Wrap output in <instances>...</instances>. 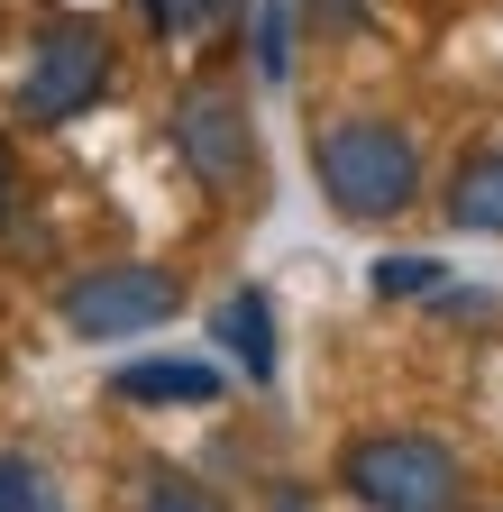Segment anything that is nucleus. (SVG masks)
<instances>
[{"label": "nucleus", "instance_id": "obj_14", "mask_svg": "<svg viewBox=\"0 0 503 512\" xmlns=\"http://www.w3.org/2000/svg\"><path fill=\"white\" fill-rule=\"evenodd\" d=\"M147 512H220V503H211V494H193V485H174V476H165V485H147Z\"/></svg>", "mask_w": 503, "mask_h": 512}, {"label": "nucleus", "instance_id": "obj_4", "mask_svg": "<svg viewBox=\"0 0 503 512\" xmlns=\"http://www.w3.org/2000/svg\"><path fill=\"white\" fill-rule=\"evenodd\" d=\"M174 147H183V165H193V183H211V192H257V119H247L238 92H220V83L183 92L174 101Z\"/></svg>", "mask_w": 503, "mask_h": 512}, {"label": "nucleus", "instance_id": "obj_12", "mask_svg": "<svg viewBox=\"0 0 503 512\" xmlns=\"http://www.w3.org/2000/svg\"><path fill=\"white\" fill-rule=\"evenodd\" d=\"M229 10H238V0H165V28L156 37H211Z\"/></svg>", "mask_w": 503, "mask_h": 512}, {"label": "nucleus", "instance_id": "obj_15", "mask_svg": "<svg viewBox=\"0 0 503 512\" xmlns=\"http://www.w3.org/2000/svg\"><path fill=\"white\" fill-rule=\"evenodd\" d=\"M0 229H10V147H0Z\"/></svg>", "mask_w": 503, "mask_h": 512}, {"label": "nucleus", "instance_id": "obj_1", "mask_svg": "<svg viewBox=\"0 0 503 512\" xmlns=\"http://www.w3.org/2000/svg\"><path fill=\"white\" fill-rule=\"evenodd\" d=\"M311 174H321L339 220H394L421 192V147L394 119H339V128L311 138Z\"/></svg>", "mask_w": 503, "mask_h": 512}, {"label": "nucleus", "instance_id": "obj_13", "mask_svg": "<svg viewBox=\"0 0 503 512\" xmlns=\"http://www.w3.org/2000/svg\"><path fill=\"white\" fill-rule=\"evenodd\" d=\"M302 10H311V28H321V37H357V28H366V0H302Z\"/></svg>", "mask_w": 503, "mask_h": 512}, {"label": "nucleus", "instance_id": "obj_16", "mask_svg": "<svg viewBox=\"0 0 503 512\" xmlns=\"http://www.w3.org/2000/svg\"><path fill=\"white\" fill-rule=\"evenodd\" d=\"M138 10H147V28H165V0H138Z\"/></svg>", "mask_w": 503, "mask_h": 512}, {"label": "nucleus", "instance_id": "obj_8", "mask_svg": "<svg viewBox=\"0 0 503 512\" xmlns=\"http://www.w3.org/2000/svg\"><path fill=\"white\" fill-rule=\"evenodd\" d=\"M449 220L503 238V147H476V156L458 165V183H449Z\"/></svg>", "mask_w": 503, "mask_h": 512}, {"label": "nucleus", "instance_id": "obj_10", "mask_svg": "<svg viewBox=\"0 0 503 512\" xmlns=\"http://www.w3.org/2000/svg\"><path fill=\"white\" fill-rule=\"evenodd\" d=\"M247 37H257V74L284 83L293 74V10H284V0H257V28H247Z\"/></svg>", "mask_w": 503, "mask_h": 512}, {"label": "nucleus", "instance_id": "obj_6", "mask_svg": "<svg viewBox=\"0 0 503 512\" xmlns=\"http://www.w3.org/2000/svg\"><path fill=\"white\" fill-rule=\"evenodd\" d=\"M110 403H147V412L220 403V366H202V357H138V366L110 375Z\"/></svg>", "mask_w": 503, "mask_h": 512}, {"label": "nucleus", "instance_id": "obj_11", "mask_svg": "<svg viewBox=\"0 0 503 512\" xmlns=\"http://www.w3.org/2000/svg\"><path fill=\"white\" fill-rule=\"evenodd\" d=\"M375 293H385V302H403V293H439V266H430V256H385V266H375Z\"/></svg>", "mask_w": 503, "mask_h": 512}, {"label": "nucleus", "instance_id": "obj_7", "mask_svg": "<svg viewBox=\"0 0 503 512\" xmlns=\"http://www.w3.org/2000/svg\"><path fill=\"white\" fill-rule=\"evenodd\" d=\"M211 330H220V348H229L247 375H257V384L275 375V302H266L257 284H238V293L211 311Z\"/></svg>", "mask_w": 503, "mask_h": 512}, {"label": "nucleus", "instance_id": "obj_3", "mask_svg": "<svg viewBox=\"0 0 503 512\" xmlns=\"http://www.w3.org/2000/svg\"><path fill=\"white\" fill-rule=\"evenodd\" d=\"M101 83H110V37L65 19V28L37 37L28 74H19V119L28 128H65V119H83L101 101Z\"/></svg>", "mask_w": 503, "mask_h": 512}, {"label": "nucleus", "instance_id": "obj_5", "mask_svg": "<svg viewBox=\"0 0 503 512\" xmlns=\"http://www.w3.org/2000/svg\"><path fill=\"white\" fill-rule=\"evenodd\" d=\"M183 302V284L165 266H101L83 284H65V330L74 339H138V330H165Z\"/></svg>", "mask_w": 503, "mask_h": 512}, {"label": "nucleus", "instance_id": "obj_2", "mask_svg": "<svg viewBox=\"0 0 503 512\" xmlns=\"http://www.w3.org/2000/svg\"><path fill=\"white\" fill-rule=\"evenodd\" d=\"M339 476H348V494L366 512H449L458 503V458L439 439H421V430H375V439H357L348 458H339Z\"/></svg>", "mask_w": 503, "mask_h": 512}, {"label": "nucleus", "instance_id": "obj_9", "mask_svg": "<svg viewBox=\"0 0 503 512\" xmlns=\"http://www.w3.org/2000/svg\"><path fill=\"white\" fill-rule=\"evenodd\" d=\"M0 512H65V485H55V467L28 458V448H0Z\"/></svg>", "mask_w": 503, "mask_h": 512}]
</instances>
